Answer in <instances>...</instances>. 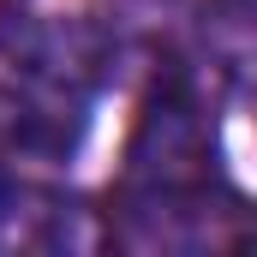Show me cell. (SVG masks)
I'll list each match as a JSON object with an SVG mask.
<instances>
[]
</instances>
